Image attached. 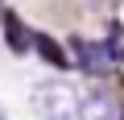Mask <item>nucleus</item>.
<instances>
[{"mask_svg":"<svg viewBox=\"0 0 124 120\" xmlns=\"http://www.w3.org/2000/svg\"><path fill=\"white\" fill-rule=\"evenodd\" d=\"M29 104H33V112L41 120H79V91L66 79H41V83H33Z\"/></svg>","mask_w":124,"mask_h":120,"instance_id":"1","label":"nucleus"},{"mask_svg":"<svg viewBox=\"0 0 124 120\" xmlns=\"http://www.w3.org/2000/svg\"><path fill=\"white\" fill-rule=\"evenodd\" d=\"M0 25H4V41H8L13 54L33 50V29H25V21H21L13 8H0Z\"/></svg>","mask_w":124,"mask_h":120,"instance_id":"2","label":"nucleus"},{"mask_svg":"<svg viewBox=\"0 0 124 120\" xmlns=\"http://www.w3.org/2000/svg\"><path fill=\"white\" fill-rule=\"evenodd\" d=\"M79 120H116V99L108 91H87L79 95Z\"/></svg>","mask_w":124,"mask_h":120,"instance_id":"3","label":"nucleus"},{"mask_svg":"<svg viewBox=\"0 0 124 120\" xmlns=\"http://www.w3.org/2000/svg\"><path fill=\"white\" fill-rule=\"evenodd\" d=\"M70 46H75V58H79V66H83L87 75H103V71H108V54H103L95 41H87V37H75Z\"/></svg>","mask_w":124,"mask_h":120,"instance_id":"4","label":"nucleus"},{"mask_svg":"<svg viewBox=\"0 0 124 120\" xmlns=\"http://www.w3.org/2000/svg\"><path fill=\"white\" fill-rule=\"evenodd\" d=\"M33 50L41 54V62L46 66H54V71H66L70 66V58H66V50H62L50 33H33Z\"/></svg>","mask_w":124,"mask_h":120,"instance_id":"5","label":"nucleus"},{"mask_svg":"<svg viewBox=\"0 0 124 120\" xmlns=\"http://www.w3.org/2000/svg\"><path fill=\"white\" fill-rule=\"evenodd\" d=\"M0 120H8V116H4V108H0Z\"/></svg>","mask_w":124,"mask_h":120,"instance_id":"6","label":"nucleus"}]
</instances>
